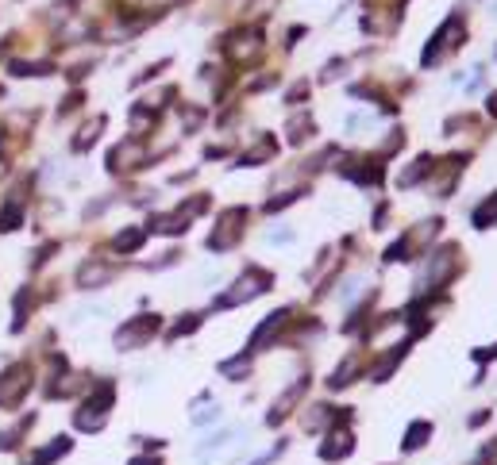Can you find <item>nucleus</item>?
Wrapping results in <instances>:
<instances>
[{
	"label": "nucleus",
	"mask_w": 497,
	"mask_h": 465,
	"mask_svg": "<svg viewBox=\"0 0 497 465\" xmlns=\"http://www.w3.org/2000/svg\"><path fill=\"white\" fill-rule=\"evenodd\" d=\"M497 215V197H489V204H482L478 212H474V224L478 227H489V219Z\"/></svg>",
	"instance_id": "nucleus-1"
}]
</instances>
